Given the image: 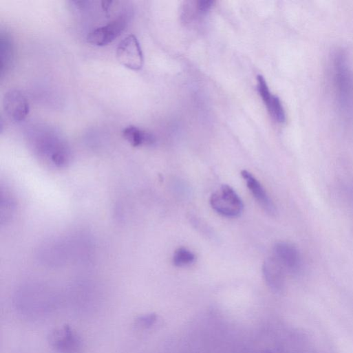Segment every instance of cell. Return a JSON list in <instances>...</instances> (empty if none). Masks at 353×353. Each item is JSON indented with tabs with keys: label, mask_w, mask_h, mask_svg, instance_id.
<instances>
[{
	"label": "cell",
	"mask_w": 353,
	"mask_h": 353,
	"mask_svg": "<svg viewBox=\"0 0 353 353\" xmlns=\"http://www.w3.org/2000/svg\"><path fill=\"white\" fill-rule=\"evenodd\" d=\"M242 176L246 182L247 186L259 204L269 215L277 214L276 206L271 200L261 183L248 171H242Z\"/></svg>",
	"instance_id": "obj_9"
},
{
	"label": "cell",
	"mask_w": 353,
	"mask_h": 353,
	"mask_svg": "<svg viewBox=\"0 0 353 353\" xmlns=\"http://www.w3.org/2000/svg\"><path fill=\"white\" fill-rule=\"evenodd\" d=\"M273 256L284 271L297 273L301 268V257L297 248L288 242H278L273 248Z\"/></svg>",
	"instance_id": "obj_8"
},
{
	"label": "cell",
	"mask_w": 353,
	"mask_h": 353,
	"mask_svg": "<svg viewBox=\"0 0 353 353\" xmlns=\"http://www.w3.org/2000/svg\"><path fill=\"white\" fill-rule=\"evenodd\" d=\"M264 103L270 116L275 121L280 124L286 122V112L281 100L277 96L272 95Z\"/></svg>",
	"instance_id": "obj_13"
},
{
	"label": "cell",
	"mask_w": 353,
	"mask_h": 353,
	"mask_svg": "<svg viewBox=\"0 0 353 353\" xmlns=\"http://www.w3.org/2000/svg\"><path fill=\"white\" fill-rule=\"evenodd\" d=\"M117 58L124 67L140 71L144 65V56L138 39L130 35L120 42L117 48Z\"/></svg>",
	"instance_id": "obj_5"
},
{
	"label": "cell",
	"mask_w": 353,
	"mask_h": 353,
	"mask_svg": "<svg viewBox=\"0 0 353 353\" xmlns=\"http://www.w3.org/2000/svg\"><path fill=\"white\" fill-rule=\"evenodd\" d=\"M212 208L219 214L226 217L239 216L244 208V204L237 193L228 185H223L211 197Z\"/></svg>",
	"instance_id": "obj_4"
},
{
	"label": "cell",
	"mask_w": 353,
	"mask_h": 353,
	"mask_svg": "<svg viewBox=\"0 0 353 353\" xmlns=\"http://www.w3.org/2000/svg\"><path fill=\"white\" fill-rule=\"evenodd\" d=\"M128 17L122 15L107 25L98 28L87 36V41L92 45L105 47L112 43L126 30Z\"/></svg>",
	"instance_id": "obj_6"
},
{
	"label": "cell",
	"mask_w": 353,
	"mask_h": 353,
	"mask_svg": "<svg viewBox=\"0 0 353 353\" xmlns=\"http://www.w3.org/2000/svg\"><path fill=\"white\" fill-rule=\"evenodd\" d=\"M334 84L338 101L343 109L348 108L353 99V82L345 55L337 52L333 61Z\"/></svg>",
	"instance_id": "obj_2"
},
{
	"label": "cell",
	"mask_w": 353,
	"mask_h": 353,
	"mask_svg": "<svg viewBox=\"0 0 353 353\" xmlns=\"http://www.w3.org/2000/svg\"><path fill=\"white\" fill-rule=\"evenodd\" d=\"M3 109L7 116L13 121H24L30 114V104L25 96L17 89L6 94L3 100Z\"/></svg>",
	"instance_id": "obj_7"
},
{
	"label": "cell",
	"mask_w": 353,
	"mask_h": 353,
	"mask_svg": "<svg viewBox=\"0 0 353 353\" xmlns=\"http://www.w3.org/2000/svg\"><path fill=\"white\" fill-rule=\"evenodd\" d=\"M157 321L156 314H148L139 317L135 322V325L140 328H149Z\"/></svg>",
	"instance_id": "obj_15"
},
{
	"label": "cell",
	"mask_w": 353,
	"mask_h": 353,
	"mask_svg": "<svg viewBox=\"0 0 353 353\" xmlns=\"http://www.w3.org/2000/svg\"><path fill=\"white\" fill-rule=\"evenodd\" d=\"M284 270L274 256L267 258L263 264V274L268 286L275 292L284 288Z\"/></svg>",
	"instance_id": "obj_10"
},
{
	"label": "cell",
	"mask_w": 353,
	"mask_h": 353,
	"mask_svg": "<svg viewBox=\"0 0 353 353\" xmlns=\"http://www.w3.org/2000/svg\"><path fill=\"white\" fill-rule=\"evenodd\" d=\"M48 341L58 353H81L84 346L81 335L69 325L52 330L48 336Z\"/></svg>",
	"instance_id": "obj_3"
},
{
	"label": "cell",
	"mask_w": 353,
	"mask_h": 353,
	"mask_svg": "<svg viewBox=\"0 0 353 353\" xmlns=\"http://www.w3.org/2000/svg\"><path fill=\"white\" fill-rule=\"evenodd\" d=\"M215 2L211 0H200L196 3V10L200 15L206 14L213 7Z\"/></svg>",
	"instance_id": "obj_16"
},
{
	"label": "cell",
	"mask_w": 353,
	"mask_h": 353,
	"mask_svg": "<svg viewBox=\"0 0 353 353\" xmlns=\"http://www.w3.org/2000/svg\"><path fill=\"white\" fill-rule=\"evenodd\" d=\"M195 261V254L185 248L177 249L173 255V264L178 267L189 266Z\"/></svg>",
	"instance_id": "obj_14"
},
{
	"label": "cell",
	"mask_w": 353,
	"mask_h": 353,
	"mask_svg": "<svg viewBox=\"0 0 353 353\" xmlns=\"http://www.w3.org/2000/svg\"><path fill=\"white\" fill-rule=\"evenodd\" d=\"M122 136L133 147L150 146L156 142L155 136L138 127L129 126L122 131Z\"/></svg>",
	"instance_id": "obj_12"
},
{
	"label": "cell",
	"mask_w": 353,
	"mask_h": 353,
	"mask_svg": "<svg viewBox=\"0 0 353 353\" xmlns=\"http://www.w3.org/2000/svg\"><path fill=\"white\" fill-rule=\"evenodd\" d=\"M33 145L39 156L58 167L69 162V146L56 132L49 128H39L34 132Z\"/></svg>",
	"instance_id": "obj_1"
},
{
	"label": "cell",
	"mask_w": 353,
	"mask_h": 353,
	"mask_svg": "<svg viewBox=\"0 0 353 353\" xmlns=\"http://www.w3.org/2000/svg\"><path fill=\"white\" fill-rule=\"evenodd\" d=\"M0 50H1L0 72H1V77H3L10 70L14 60L13 41L7 32H2L0 36Z\"/></svg>",
	"instance_id": "obj_11"
}]
</instances>
